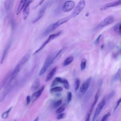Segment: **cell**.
Segmentation results:
<instances>
[{
  "mask_svg": "<svg viewBox=\"0 0 121 121\" xmlns=\"http://www.w3.org/2000/svg\"><path fill=\"white\" fill-rule=\"evenodd\" d=\"M57 52H58L57 51L54 52H52L48 56L44 61L43 67L42 68L39 72V76H41L43 75L44 73L47 71L48 69L50 67V66L54 62L55 57Z\"/></svg>",
  "mask_w": 121,
  "mask_h": 121,
  "instance_id": "cell-1",
  "label": "cell"
},
{
  "mask_svg": "<svg viewBox=\"0 0 121 121\" xmlns=\"http://www.w3.org/2000/svg\"><path fill=\"white\" fill-rule=\"evenodd\" d=\"M69 19V17H65L64 18H62L56 22L51 24V25L48 26L47 27V28L45 29V30L44 32L43 35H48L49 33H50L51 32H52V31H53L55 29H56L60 26L62 24L67 22Z\"/></svg>",
  "mask_w": 121,
  "mask_h": 121,
  "instance_id": "cell-2",
  "label": "cell"
},
{
  "mask_svg": "<svg viewBox=\"0 0 121 121\" xmlns=\"http://www.w3.org/2000/svg\"><path fill=\"white\" fill-rule=\"evenodd\" d=\"M86 5V2L85 0H80L78 4L74 9L73 12L71 15V17H74L78 15L80 12L85 8Z\"/></svg>",
  "mask_w": 121,
  "mask_h": 121,
  "instance_id": "cell-3",
  "label": "cell"
},
{
  "mask_svg": "<svg viewBox=\"0 0 121 121\" xmlns=\"http://www.w3.org/2000/svg\"><path fill=\"white\" fill-rule=\"evenodd\" d=\"M61 34V32H58L57 33L55 34H52L51 35H49V36L48 37V38H47V39L44 42V43L41 45V46L38 49H37L34 53V54H35L37 53H38L39 52H40L43 49V48L48 43H49L52 40H53L54 39H55L56 37H57V36H58L60 34Z\"/></svg>",
  "mask_w": 121,
  "mask_h": 121,
  "instance_id": "cell-4",
  "label": "cell"
},
{
  "mask_svg": "<svg viewBox=\"0 0 121 121\" xmlns=\"http://www.w3.org/2000/svg\"><path fill=\"white\" fill-rule=\"evenodd\" d=\"M105 98H104L102 100H101V101L98 104L95 110V113L92 119V121H95V119L97 118V117L99 115L102 110L103 109V107L105 105Z\"/></svg>",
  "mask_w": 121,
  "mask_h": 121,
  "instance_id": "cell-5",
  "label": "cell"
},
{
  "mask_svg": "<svg viewBox=\"0 0 121 121\" xmlns=\"http://www.w3.org/2000/svg\"><path fill=\"white\" fill-rule=\"evenodd\" d=\"M75 7V3L73 1L68 0L65 2L63 7L62 10L65 12H67L68 11L72 10Z\"/></svg>",
  "mask_w": 121,
  "mask_h": 121,
  "instance_id": "cell-6",
  "label": "cell"
},
{
  "mask_svg": "<svg viewBox=\"0 0 121 121\" xmlns=\"http://www.w3.org/2000/svg\"><path fill=\"white\" fill-rule=\"evenodd\" d=\"M91 80V78H89L82 84L79 89V91L80 93H85L87 91V90L89 88V86L90 85Z\"/></svg>",
  "mask_w": 121,
  "mask_h": 121,
  "instance_id": "cell-7",
  "label": "cell"
},
{
  "mask_svg": "<svg viewBox=\"0 0 121 121\" xmlns=\"http://www.w3.org/2000/svg\"><path fill=\"white\" fill-rule=\"evenodd\" d=\"M114 21V17L112 16H109L105 18H104L102 21L100 22L99 25L100 27H104L106 26L111 23H112Z\"/></svg>",
  "mask_w": 121,
  "mask_h": 121,
  "instance_id": "cell-8",
  "label": "cell"
},
{
  "mask_svg": "<svg viewBox=\"0 0 121 121\" xmlns=\"http://www.w3.org/2000/svg\"><path fill=\"white\" fill-rule=\"evenodd\" d=\"M44 89V86H43L38 91H36L32 95L31 97V100L32 102H35L37 99H38L39 97V96L42 94Z\"/></svg>",
  "mask_w": 121,
  "mask_h": 121,
  "instance_id": "cell-9",
  "label": "cell"
},
{
  "mask_svg": "<svg viewBox=\"0 0 121 121\" xmlns=\"http://www.w3.org/2000/svg\"><path fill=\"white\" fill-rule=\"evenodd\" d=\"M121 4V0H118L116 1L110 2V3H107L106 4L104 5V6H103L101 8V10H105V9H108L109 8H111V7H113L119 6Z\"/></svg>",
  "mask_w": 121,
  "mask_h": 121,
  "instance_id": "cell-10",
  "label": "cell"
},
{
  "mask_svg": "<svg viewBox=\"0 0 121 121\" xmlns=\"http://www.w3.org/2000/svg\"><path fill=\"white\" fill-rule=\"evenodd\" d=\"M32 1H33L32 0H28L27 2H26V3L24 7V11H23V16H24V19H26V18L28 16V15L29 14V5Z\"/></svg>",
  "mask_w": 121,
  "mask_h": 121,
  "instance_id": "cell-11",
  "label": "cell"
},
{
  "mask_svg": "<svg viewBox=\"0 0 121 121\" xmlns=\"http://www.w3.org/2000/svg\"><path fill=\"white\" fill-rule=\"evenodd\" d=\"M11 87V85H10L4 87V90H3V92L2 93V94L0 96V102H2L3 100L5 99V97L9 92Z\"/></svg>",
  "mask_w": 121,
  "mask_h": 121,
  "instance_id": "cell-12",
  "label": "cell"
},
{
  "mask_svg": "<svg viewBox=\"0 0 121 121\" xmlns=\"http://www.w3.org/2000/svg\"><path fill=\"white\" fill-rule=\"evenodd\" d=\"M47 4H46V5H44L42 8V9L40 10L39 11V14L38 15V16L35 19V20L33 21V23H35L36 22H37V21H38L43 16V15H44L45 12V10H46V9L47 8Z\"/></svg>",
  "mask_w": 121,
  "mask_h": 121,
  "instance_id": "cell-13",
  "label": "cell"
},
{
  "mask_svg": "<svg viewBox=\"0 0 121 121\" xmlns=\"http://www.w3.org/2000/svg\"><path fill=\"white\" fill-rule=\"evenodd\" d=\"M10 45H11V43H9L6 47L5 49H4V51H3V52L2 53V56L1 57V59H0V64H2L5 59L6 58L7 54H8V53L9 52V50L10 48Z\"/></svg>",
  "mask_w": 121,
  "mask_h": 121,
  "instance_id": "cell-14",
  "label": "cell"
},
{
  "mask_svg": "<svg viewBox=\"0 0 121 121\" xmlns=\"http://www.w3.org/2000/svg\"><path fill=\"white\" fill-rule=\"evenodd\" d=\"M30 57V53L28 52L26 54H25L18 61V63L20 64L21 66H23L29 60Z\"/></svg>",
  "mask_w": 121,
  "mask_h": 121,
  "instance_id": "cell-15",
  "label": "cell"
},
{
  "mask_svg": "<svg viewBox=\"0 0 121 121\" xmlns=\"http://www.w3.org/2000/svg\"><path fill=\"white\" fill-rule=\"evenodd\" d=\"M100 94V90H98L97 91V92H96V94H95V95L94 101H93V103H92V105H91V108H90V111H89V112H90V113H91L92 112V111L93 110V109H94V108L95 107V104H96V103H97V101H98V98H99V97Z\"/></svg>",
  "mask_w": 121,
  "mask_h": 121,
  "instance_id": "cell-16",
  "label": "cell"
},
{
  "mask_svg": "<svg viewBox=\"0 0 121 121\" xmlns=\"http://www.w3.org/2000/svg\"><path fill=\"white\" fill-rule=\"evenodd\" d=\"M56 70H57V67H55V68H53L50 71V72L48 74V75H47V76L46 78V79H45V81L46 82L49 81V80H50L52 78V77H53V76L55 74V73L56 72Z\"/></svg>",
  "mask_w": 121,
  "mask_h": 121,
  "instance_id": "cell-17",
  "label": "cell"
},
{
  "mask_svg": "<svg viewBox=\"0 0 121 121\" xmlns=\"http://www.w3.org/2000/svg\"><path fill=\"white\" fill-rule=\"evenodd\" d=\"M40 85V81L39 78L36 79L34 82L33 83L32 86H31V90L32 91H35L39 87Z\"/></svg>",
  "mask_w": 121,
  "mask_h": 121,
  "instance_id": "cell-18",
  "label": "cell"
},
{
  "mask_svg": "<svg viewBox=\"0 0 121 121\" xmlns=\"http://www.w3.org/2000/svg\"><path fill=\"white\" fill-rule=\"evenodd\" d=\"M27 0H21L19 4V5L18 6L17 10V13H16V15H18L20 12H21V11L22 10V9L24 8L26 1Z\"/></svg>",
  "mask_w": 121,
  "mask_h": 121,
  "instance_id": "cell-19",
  "label": "cell"
},
{
  "mask_svg": "<svg viewBox=\"0 0 121 121\" xmlns=\"http://www.w3.org/2000/svg\"><path fill=\"white\" fill-rule=\"evenodd\" d=\"M73 59H74V58L73 56H69V57H68L63 62V64H62L63 66H66L69 65L73 61Z\"/></svg>",
  "mask_w": 121,
  "mask_h": 121,
  "instance_id": "cell-20",
  "label": "cell"
},
{
  "mask_svg": "<svg viewBox=\"0 0 121 121\" xmlns=\"http://www.w3.org/2000/svg\"><path fill=\"white\" fill-rule=\"evenodd\" d=\"M63 90V88L62 87L60 86H57L52 87L51 89L50 92L51 93H55V92H60Z\"/></svg>",
  "mask_w": 121,
  "mask_h": 121,
  "instance_id": "cell-21",
  "label": "cell"
},
{
  "mask_svg": "<svg viewBox=\"0 0 121 121\" xmlns=\"http://www.w3.org/2000/svg\"><path fill=\"white\" fill-rule=\"evenodd\" d=\"M121 69H118V70L117 71V73H116V74L115 75V76H114V77L112 78V82H114V81H115L118 80V79H119V78L121 77Z\"/></svg>",
  "mask_w": 121,
  "mask_h": 121,
  "instance_id": "cell-22",
  "label": "cell"
},
{
  "mask_svg": "<svg viewBox=\"0 0 121 121\" xmlns=\"http://www.w3.org/2000/svg\"><path fill=\"white\" fill-rule=\"evenodd\" d=\"M12 108V107H10V108H9V109H8L6 111H5V112H4L2 113V115H1V118H2L3 119H6V118L8 117L9 114V113L10 111L11 110Z\"/></svg>",
  "mask_w": 121,
  "mask_h": 121,
  "instance_id": "cell-23",
  "label": "cell"
},
{
  "mask_svg": "<svg viewBox=\"0 0 121 121\" xmlns=\"http://www.w3.org/2000/svg\"><path fill=\"white\" fill-rule=\"evenodd\" d=\"M66 107V104H63L61 105L60 107H59L56 111V113L59 114L60 113H62L65 110Z\"/></svg>",
  "mask_w": 121,
  "mask_h": 121,
  "instance_id": "cell-24",
  "label": "cell"
},
{
  "mask_svg": "<svg viewBox=\"0 0 121 121\" xmlns=\"http://www.w3.org/2000/svg\"><path fill=\"white\" fill-rule=\"evenodd\" d=\"M80 85V79L78 78H77L75 80L74 83V89L75 91H77L79 88Z\"/></svg>",
  "mask_w": 121,
  "mask_h": 121,
  "instance_id": "cell-25",
  "label": "cell"
},
{
  "mask_svg": "<svg viewBox=\"0 0 121 121\" xmlns=\"http://www.w3.org/2000/svg\"><path fill=\"white\" fill-rule=\"evenodd\" d=\"M62 84L63 85V86L64 87V88L66 89H68L69 88V82L68 81V80L66 79H62Z\"/></svg>",
  "mask_w": 121,
  "mask_h": 121,
  "instance_id": "cell-26",
  "label": "cell"
},
{
  "mask_svg": "<svg viewBox=\"0 0 121 121\" xmlns=\"http://www.w3.org/2000/svg\"><path fill=\"white\" fill-rule=\"evenodd\" d=\"M86 60L85 59H82V60H81V63H80V69L81 70H83L85 69L86 67Z\"/></svg>",
  "mask_w": 121,
  "mask_h": 121,
  "instance_id": "cell-27",
  "label": "cell"
},
{
  "mask_svg": "<svg viewBox=\"0 0 121 121\" xmlns=\"http://www.w3.org/2000/svg\"><path fill=\"white\" fill-rule=\"evenodd\" d=\"M62 52H63V49H61L57 52V54L55 56V57L54 61H55L56 60H58L60 58V57H61V54L62 53Z\"/></svg>",
  "mask_w": 121,
  "mask_h": 121,
  "instance_id": "cell-28",
  "label": "cell"
},
{
  "mask_svg": "<svg viewBox=\"0 0 121 121\" xmlns=\"http://www.w3.org/2000/svg\"><path fill=\"white\" fill-rule=\"evenodd\" d=\"M62 99H60V100H59L57 101H56L54 103V104H53V107L54 108H57L58 107H59L62 104Z\"/></svg>",
  "mask_w": 121,
  "mask_h": 121,
  "instance_id": "cell-29",
  "label": "cell"
},
{
  "mask_svg": "<svg viewBox=\"0 0 121 121\" xmlns=\"http://www.w3.org/2000/svg\"><path fill=\"white\" fill-rule=\"evenodd\" d=\"M120 27H121V23H119L117 24H116L113 28V30L115 31H116L119 33V34H121V30H120Z\"/></svg>",
  "mask_w": 121,
  "mask_h": 121,
  "instance_id": "cell-30",
  "label": "cell"
},
{
  "mask_svg": "<svg viewBox=\"0 0 121 121\" xmlns=\"http://www.w3.org/2000/svg\"><path fill=\"white\" fill-rule=\"evenodd\" d=\"M72 99V94L70 92H69L67 93V103H69Z\"/></svg>",
  "mask_w": 121,
  "mask_h": 121,
  "instance_id": "cell-31",
  "label": "cell"
},
{
  "mask_svg": "<svg viewBox=\"0 0 121 121\" xmlns=\"http://www.w3.org/2000/svg\"><path fill=\"white\" fill-rule=\"evenodd\" d=\"M110 116V112H107L104 115V116L103 117L101 121H106Z\"/></svg>",
  "mask_w": 121,
  "mask_h": 121,
  "instance_id": "cell-32",
  "label": "cell"
},
{
  "mask_svg": "<svg viewBox=\"0 0 121 121\" xmlns=\"http://www.w3.org/2000/svg\"><path fill=\"white\" fill-rule=\"evenodd\" d=\"M12 5V2L10 0H9L8 1H7L5 4V7H6V8L7 9H9L11 7V5Z\"/></svg>",
  "mask_w": 121,
  "mask_h": 121,
  "instance_id": "cell-33",
  "label": "cell"
},
{
  "mask_svg": "<svg viewBox=\"0 0 121 121\" xmlns=\"http://www.w3.org/2000/svg\"><path fill=\"white\" fill-rule=\"evenodd\" d=\"M65 117V113H60L58 114V115L57 117V119L58 120H60L63 119Z\"/></svg>",
  "mask_w": 121,
  "mask_h": 121,
  "instance_id": "cell-34",
  "label": "cell"
},
{
  "mask_svg": "<svg viewBox=\"0 0 121 121\" xmlns=\"http://www.w3.org/2000/svg\"><path fill=\"white\" fill-rule=\"evenodd\" d=\"M59 83L58 82V81L56 80V79L55 78L54 80H53V81L52 82V84H51V86H52H52L53 87V86H55L58 85Z\"/></svg>",
  "mask_w": 121,
  "mask_h": 121,
  "instance_id": "cell-35",
  "label": "cell"
},
{
  "mask_svg": "<svg viewBox=\"0 0 121 121\" xmlns=\"http://www.w3.org/2000/svg\"><path fill=\"white\" fill-rule=\"evenodd\" d=\"M31 101V97L29 95H27L26 96V104L28 105L30 103V102Z\"/></svg>",
  "mask_w": 121,
  "mask_h": 121,
  "instance_id": "cell-36",
  "label": "cell"
},
{
  "mask_svg": "<svg viewBox=\"0 0 121 121\" xmlns=\"http://www.w3.org/2000/svg\"><path fill=\"white\" fill-rule=\"evenodd\" d=\"M121 98H120L118 101H117V103H116V106H115V108H114V110H115L117 108V107H118V106L119 105V104H120V103H121Z\"/></svg>",
  "mask_w": 121,
  "mask_h": 121,
  "instance_id": "cell-37",
  "label": "cell"
},
{
  "mask_svg": "<svg viewBox=\"0 0 121 121\" xmlns=\"http://www.w3.org/2000/svg\"><path fill=\"white\" fill-rule=\"evenodd\" d=\"M91 113L90 112H88V113L87 114L86 119L85 120V121H90V115H91Z\"/></svg>",
  "mask_w": 121,
  "mask_h": 121,
  "instance_id": "cell-38",
  "label": "cell"
},
{
  "mask_svg": "<svg viewBox=\"0 0 121 121\" xmlns=\"http://www.w3.org/2000/svg\"><path fill=\"white\" fill-rule=\"evenodd\" d=\"M56 79V80L58 81V82L59 83H62V78H60V77H57L55 78Z\"/></svg>",
  "mask_w": 121,
  "mask_h": 121,
  "instance_id": "cell-39",
  "label": "cell"
},
{
  "mask_svg": "<svg viewBox=\"0 0 121 121\" xmlns=\"http://www.w3.org/2000/svg\"><path fill=\"white\" fill-rule=\"evenodd\" d=\"M101 36V35H99L97 37V38H96V39L95 40V44H97V43H98V42H99V40H100V39Z\"/></svg>",
  "mask_w": 121,
  "mask_h": 121,
  "instance_id": "cell-40",
  "label": "cell"
},
{
  "mask_svg": "<svg viewBox=\"0 0 121 121\" xmlns=\"http://www.w3.org/2000/svg\"><path fill=\"white\" fill-rule=\"evenodd\" d=\"M44 1V0H42L41 1V2L39 3V5H38V6H40V5H41V4Z\"/></svg>",
  "mask_w": 121,
  "mask_h": 121,
  "instance_id": "cell-41",
  "label": "cell"
},
{
  "mask_svg": "<svg viewBox=\"0 0 121 121\" xmlns=\"http://www.w3.org/2000/svg\"><path fill=\"white\" fill-rule=\"evenodd\" d=\"M34 121H38V117H37L36 118H35Z\"/></svg>",
  "mask_w": 121,
  "mask_h": 121,
  "instance_id": "cell-42",
  "label": "cell"
},
{
  "mask_svg": "<svg viewBox=\"0 0 121 121\" xmlns=\"http://www.w3.org/2000/svg\"><path fill=\"white\" fill-rule=\"evenodd\" d=\"M16 121V120H15V121Z\"/></svg>",
  "mask_w": 121,
  "mask_h": 121,
  "instance_id": "cell-43",
  "label": "cell"
}]
</instances>
